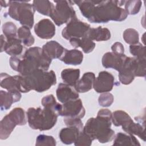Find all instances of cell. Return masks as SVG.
Masks as SVG:
<instances>
[{
  "label": "cell",
  "mask_w": 146,
  "mask_h": 146,
  "mask_svg": "<svg viewBox=\"0 0 146 146\" xmlns=\"http://www.w3.org/2000/svg\"><path fill=\"white\" fill-rule=\"evenodd\" d=\"M82 14L91 23H107L110 21H123L128 14L121 7L125 1H74Z\"/></svg>",
  "instance_id": "1"
},
{
  "label": "cell",
  "mask_w": 146,
  "mask_h": 146,
  "mask_svg": "<svg viewBox=\"0 0 146 146\" xmlns=\"http://www.w3.org/2000/svg\"><path fill=\"white\" fill-rule=\"evenodd\" d=\"M112 112L108 109H101L96 117L89 119L83 127V132L92 140H98L105 143L112 141L115 137V132L111 129Z\"/></svg>",
  "instance_id": "2"
},
{
  "label": "cell",
  "mask_w": 146,
  "mask_h": 146,
  "mask_svg": "<svg viewBox=\"0 0 146 146\" xmlns=\"http://www.w3.org/2000/svg\"><path fill=\"white\" fill-rule=\"evenodd\" d=\"M19 83L21 92H28L31 90L42 92L56 84V78L52 70L47 72L38 70L25 76L20 75Z\"/></svg>",
  "instance_id": "3"
},
{
  "label": "cell",
  "mask_w": 146,
  "mask_h": 146,
  "mask_svg": "<svg viewBox=\"0 0 146 146\" xmlns=\"http://www.w3.org/2000/svg\"><path fill=\"white\" fill-rule=\"evenodd\" d=\"M52 59L48 58L39 47H33L25 52L22 60L20 59L17 69L21 75L25 76L38 70L47 71Z\"/></svg>",
  "instance_id": "4"
},
{
  "label": "cell",
  "mask_w": 146,
  "mask_h": 146,
  "mask_svg": "<svg viewBox=\"0 0 146 146\" xmlns=\"http://www.w3.org/2000/svg\"><path fill=\"white\" fill-rule=\"evenodd\" d=\"M27 121L31 128L46 131L51 129L56 124L59 116L55 111L44 107L29 108L26 112Z\"/></svg>",
  "instance_id": "5"
},
{
  "label": "cell",
  "mask_w": 146,
  "mask_h": 146,
  "mask_svg": "<svg viewBox=\"0 0 146 146\" xmlns=\"http://www.w3.org/2000/svg\"><path fill=\"white\" fill-rule=\"evenodd\" d=\"M35 9L33 5L27 1H10L8 14L13 19L18 21L23 26L31 29L34 20Z\"/></svg>",
  "instance_id": "6"
},
{
  "label": "cell",
  "mask_w": 146,
  "mask_h": 146,
  "mask_svg": "<svg viewBox=\"0 0 146 146\" xmlns=\"http://www.w3.org/2000/svg\"><path fill=\"white\" fill-rule=\"evenodd\" d=\"M26 115L22 108L16 107L12 110L1 121L0 139H7L16 125H25L27 121Z\"/></svg>",
  "instance_id": "7"
},
{
  "label": "cell",
  "mask_w": 146,
  "mask_h": 146,
  "mask_svg": "<svg viewBox=\"0 0 146 146\" xmlns=\"http://www.w3.org/2000/svg\"><path fill=\"white\" fill-rule=\"evenodd\" d=\"M54 2L56 5L50 17L58 26L68 24L77 19L76 13L72 6V1H54Z\"/></svg>",
  "instance_id": "8"
},
{
  "label": "cell",
  "mask_w": 146,
  "mask_h": 146,
  "mask_svg": "<svg viewBox=\"0 0 146 146\" xmlns=\"http://www.w3.org/2000/svg\"><path fill=\"white\" fill-rule=\"evenodd\" d=\"M90 29L89 24L76 19L67 25L62 31V35L67 40L87 37Z\"/></svg>",
  "instance_id": "9"
},
{
  "label": "cell",
  "mask_w": 146,
  "mask_h": 146,
  "mask_svg": "<svg viewBox=\"0 0 146 146\" xmlns=\"http://www.w3.org/2000/svg\"><path fill=\"white\" fill-rule=\"evenodd\" d=\"M85 112L81 99H77L63 103L59 115L65 117L81 119L84 117Z\"/></svg>",
  "instance_id": "10"
},
{
  "label": "cell",
  "mask_w": 146,
  "mask_h": 146,
  "mask_svg": "<svg viewBox=\"0 0 146 146\" xmlns=\"http://www.w3.org/2000/svg\"><path fill=\"white\" fill-rule=\"evenodd\" d=\"M136 58L127 57L122 67L119 71V79L123 84H129L135 77Z\"/></svg>",
  "instance_id": "11"
},
{
  "label": "cell",
  "mask_w": 146,
  "mask_h": 146,
  "mask_svg": "<svg viewBox=\"0 0 146 146\" xmlns=\"http://www.w3.org/2000/svg\"><path fill=\"white\" fill-rule=\"evenodd\" d=\"M114 80L115 78L112 74L106 71H101L95 79L93 88L98 93L108 92L112 90Z\"/></svg>",
  "instance_id": "12"
},
{
  "label": "cell",
  "mask_w": 146,
  "mask_h": 146,
  "mask_svg": "<svg viewBox=\"0 0 146 146\" xmlns=\"http://www.w3.org/2000/svg\"><path fill=\"white\" fill-rule=\"evenodd\" d=\"M1 52L5 51L7 54L17 56L21 54L23 47L18 38H6L3 35H1Z\"/></svg>",
  "instance_id": "13"
},
{
  "label": "cell",
  "mask_w": 146,
  "mask_h": 146,
  "mask_svg": "<svg viewBox=\"0 0 146 146\" xmlns=\"http://www.w3.org/2000/svg\"><path fill=\"white\" fill-rule=\"evenodd\" d=\"M55 26L48 19L39 21L34 26L35 34L41 39H50L55 34Z\"/></svg>",
  "instance_id": "14"
},
{
  "label": "cell",
  "mask_w": 146,
  "mask_h": 146,
  "mask_svg": "<svg viewBox=\"0 0 146 146\" xmlns=\"http://www.w3.org/2000/svg\"><path fill=\"white\" fill-rule=\"evenodd\" d=\"M127 56L124 54H117L113 52H108L102 58V64L106 68H113L119 71Z\"/></svg>",
  "instance_id": "15"
},
{
  "label": "cell",
  "mask_w": 146,
  "mask_h": 146,
  "mask_svg": "<svg viewBox=\"0 0 146 146\" xmlns=\"http://www.w3.org/2000/svg\"><path fill=\"white\" fill-rule=\"evenodd\" d=\"M56 94L58 100L62 103L77 99L79 98V94L75 88L66 83H60L58 85Z\"/></svg>",
  "instance_id": "16"
},
{
  "label": "cell",
  "mask_w": 146,
  "mask_h": 146,
  "mask_svg": "<svg viewBox=\"0 0 146 146\" xmlns=\"http://www.w3.org/2000/svg\"><path fill=\"white\" fill-rule=\"evenodd\" d=\"M66 48L55 40L47 42L42 47L44 55L51 59H60L64 55Z\"/></svg>",
  "instance_id": "17"
},
{
  "label": "cell",
  "mask_w": 146,
  "mask_h": 146,
  "mask_svg": "<svg viewBox=\"0 0 146 146\" xmlns=\"http://www.w3.org/2000/svg\"><path fill=\"white\" fill-rule=\"evenodd\" d=\"M1 109L2 111L7 110L11 106L12 104L19 102L21 98V94L19 91H0Z\"/></svg>",
  "instance_id": "18"
},
{
  "label": "cell",
  "mask_w": 146,
  "mask_h": 146,
  "mask_svg": "<svg viewBox=\"0 0 146 146\" xmlns=\"http://www.w3.org/2000/svg\"><path fill=\"white\" fill-rule=\"evenodd\" d=\"M1 86L7 91H19V75L10 76L6 73L1 74Z\"/></svg>",
  "instance_id": "19"
},
{
  "label": "cell",
  "mask_w": 146,
  "mask_h": 146,
  "mask_svg": "<svg viewBox=\"0 0 146 146\" xmlns=\"http://www.w3.org/2000/svg\"><path fill=\"white\" fill-rule=\"evenodd\" d=\"M95 75L93 72H88L83 74L82 78L76 82L74 88L78 92L84 93L89 91L93 87Z\"/></svg>",
  "instance_id": "20"
},
{
  "label": "cell",
  "mask_w": 146,
  "mask_h": 146,
  "mask_svg": "<svg viewBox=\"0 0 146 146\" xmlns=\"http://www.w3.org/2000/svg\"><path fill=\"white\" fill-rule=\"evenodd\" d=\"M122 129L126 133L137 135L144 141H145V126H143L140 123H134L132 119L121 125Z\"/></svg>",
  "instance_id": "21"
},
{
  "label": "cell",
  "mask_w": 146,
  "mask_h": 146,
  "mask_svg": "<svg viewBox=\"0 0 146 146\" xmlns=\"http://www.w3.org/2000/svg\"><path fill=\"white\" fill-rule=\"evenodd\" d=\"M83 59V54L82 51L77 49L68 50L66 49L63 56L60 59L66 64L79 65Z\"/></svg>",
  "instance_id": "22"
},
{
  "label": "cell",
  "mask_w": 146,
  "mask_h": 146,
  "mask_svg": "<svg viewBox=\"0 0 146 146\" xmlns=\"http://www.w3.org/2000/svg\"><path fill=\"white\" fill-rule=\"evenodd\" d=\"M82 131L73 127H67L62 129L59 132V136L61 141L65 144L74 143L79 134Z\"/></svg>",
  "instance_id": "23"
},
{
  "label": "cell",
  "mask_w": 146,
  "mask_h": 146,
  "mask_svg": "<svg viewBox=\"0 0 146 146\" xmlns=\"http://www.w3.org/2000/svg\"><path fill=\"white\" fill-rule=\"evenodd\" d=\"M69 41L72 47L74 48L80 47L82 48L83 52L86 54L92 52L95 47V43L88 37L72 38Z\"/></svg>",
  "instance_id": "24"
},
{
  "label": "cell",
  "mask_w": 146,
  "mask_h": 146,
  "mask_svg": "<svg viewBox=\"0 0 146 146\" xmlns=\"http://www.w3.org/2000/svg\"><path fill=\"white\" fill-rule=\"evenodd\" d=\"M113 145L140 146V144L133 135L119 132L115 136Z\"/></svg>",
  "instance_id": "25"
},
{
  "label": "cell",
  "mask_w": 146,
  "mask_h": 146,
  "mask_svg": "<svg viewBox=\"0 0 146 146\" xmlns=\"http://www.w3.org/2000/svg\"><path fill=\"white\" fill-rule=\"evenodd\" d=\"M87 37L92 40L106 41L110 39L111 33L108 29L99 26L97 28H91Z\"/></svg>",
  "instance_id": "26"
},
{
  "label": "cell",
  "mask_w": 146,
  "mask_h": 146,
  "mask_svg": "<svg viewBox=\"0 0 146 146\" xmlns=\"http://www.w3.org/2000/svg\"><path fill=\"white\" fill-rule=\"evenodd\" d=\"M80 76L79 69L66 68L62 70L61 78L64 82L69 86L74 87L78 81Z\"/></svg>",
  "instance_id": "27"
},
{
  "label": "cell",
  "mask_w": 146,
  "mask_h": 146,
  "mask_svg": "<svg viewBox=\"0 0 146 146\" xmlns=\"http://www.w3.org/2000/svg\"><path fill=\"white\" fill-rule=\"evenodd\" d=\"M33 6L35 10H36L38 13L50 17L55 7L53 3L47 0L34 1Z\"/></svg>",
  "instance_id": "28"
},
{
  "label": "cell",
  "mask_w": 146,
  "mask_h": 146,
  "mask_svg": "<svg viewBox=\"0 0 146 146\" xmlns=\"http://www.w3.org/2000/svg\"><path fill=\"white\" fill-rule=\"evenodd\" d=\"M17 36L25 46L29 47L34 43L35 39L31 33L30 29L26 26H23L18 29Z\"/></svg>",
  "instance_id": "29"
},
{
  "label": "cell",
  "mask_w": 146,
  "mask_h": 146,
  "mask_svg": "<svg viewBox=\"0 0 146 146\" xmlns=\"http://www.w3.org/2000/svg\"><path fill=\"white\" fill-rule=\"evenodd\" d=\"M42 104L43 107H47L54 110L58 115H59L62 107V104L57 103L55 97L52 94H50L43 97L42 99Z\"/></svg>",
  "instance_id": "30"
},
{
  "label": "cell",
  "mask_w": 146,
  "mask_h": 146,
  "mask_svg": "<svg viewBox=\"0 0 146 146\" xmlns=\"http://www.w3.org/2000/svg\"><path fill=\"white\" fill-rule=\"evenodd\" d=\"M131 119L127 112L121 110L116 111L112 113V122L116 127L121 126Z\"/></svg>",
  "instance_id": "31"
},
{
  "label": "cell",
  "mask_w": 146,
  "mask_h": 146,
  "mask_svg": "<svg viewBox=\"0 0 146 146\" xmlns=\"http://www.w3.org/2000/svg\"><path fill=\"white\" fill-rule=\"evenodd\" d=\"M123 38L124 41L131 45L139 43V35L137 31L133 29H127L123 33Z\"/></svg>",
  "instance_id": "32"
},
{
  "label": "cell",
  "mask_w": 146,
  "mask_h": 146,
  "mask_svg": "<svg viewBox=\"0 0 146 146\" xmlns=\"http://www.w3.org/2000/svg\"><path fill=\"white\" fill-rule=\"evenodd\" d=\"M17 26L12 22H7L2 26V31L4 36L6 38L17 37Z\"/></svg>",
  "instance_id": "33"
},
{
  "label": "cell",
  "mask_w": 146,
  "mask_h": 146,
  "mask_svg": "<svg viewBox=\"0 0 146 146\" xmlns=\"http://www.w3.org/2000/svg\"><path fill=\"white\" fill-rule=\"evenodd\" d=\"M141 1H127L125 2V10L128 15H135L139 13L141 6Z\"/></svg>",
  "instance_id": "34"
},
{
  "label": "cell",
  "mask_w": 146,
  "mask_h": 146,
  "mask_svg": "<svg viewBox=\"0 0 146 146\" xmlns=\"http://www.w3.org/2000/svg\"><path fill=\"white\" fill-rule=\"evenodd\" d=\"M129 51L135 58L145 59V47L141 43H137L129 46Z\"/></svg>",
  "instance_id": "35"
},
{
  "label": "cell",
  "mask_w": 146,
  "mask_h": 146,
  "mask_svg": "<svg viewBox=\"0 0 146 146\" xmlns=\"http://www.w3.org/2000/svg\"><path fill=\"white\" fill-rule=\"evenodd\" d=\"M56 145V141L52 136L39 135L36 139L35 145Z\"/></svg>",
  "instance_id": "36"
},
{
  "label": "cell",
  "mask_w": 146,
  "mask_h": 146,
  "mask_svg": "<svg viewBox=\"0 0 146 146\" xmlns=\"http://www.w3.org/2000/svg\"><path fill=\"white\" fill-rule=\"evenodd\" d=\"M113 96L111 93L104 92L101 94L98 99V102L100 106L102 107H109L113 102Z\"/></svg>",
  "instance_id": "37"
},
{
  "label": "cell",
  "mask_w": 146,
  "mask_h": 146,
  "mask_svg": "<svg viewBox=\"0 0 146 146\" xmlns=\"http://www.w3.org/2000/svg\"><path fill=\"white\" fill-rule=\"evenodd\" d=\"M64 122L67 127H73L78 128L79 131H83V124L79 118H71V117H65Z\"/></svg>",
  "instance_id": "38"
},
{
  "label": "cell",
  "mask_w": 146,
  "mask_h": 146,
  "mask_svg": "<svg viewBox=\"0 0 146 146\" xmlns=\"http://www.w3.org/2000/svg\"><path fill=\"white\" fill-rule=\"evenodd\" d=\"M92 140L83 131L80 132L76 141L74 143L75 145H86L90 146L92 144Z\"/></svg>",
  "instance_id": "39"
},
{
  "label": "cell",
  "mask_w": 146,
  "mask_h": 146,
  "mask_svg": "<svg viewBox=\"0 0 146 146\" xmlns=\"http://www.w3.org/2000/svg\"><path fill=\"white\" fill-rule=\"evenodd\" d=\"M112 52L117 54H124V48L123 44L120 42H115L111 47Z\"/></svg>",
  "instance_id": "40"
},
{
  "label": "cell",
  "mask_w": 146,
  "mask_h": 146,
  "mask_svg": "<svg viewBox=\"0 0 146 146\" xmlns=\"http://www.w3.org/2000/svg\"><path fill=\"white\" fill-rule=\"evenodd\" d=\"M19 62H20V59L18 58L17 56H13L10 58L9 63H10V65L13 70L17 71V69H18V67L19 66Z\"/></svg>",
  "instance_id": "41"
},
{
  "label": "cell",
  "mask_w": 146,
  "mask_h": 146,
  "mask_svg": "<svg viewBox=\"0 0 146 146\" xmlns=\"http://www.w3.org/2000/svg\"><path fill=\"white\" fill-rule=\"evenodd\" d=\"M0 3H1V7H6L7 6H9V5H10V1H1Z\"/></svg>",
  "instance_id": "42"
}]
</instances>
